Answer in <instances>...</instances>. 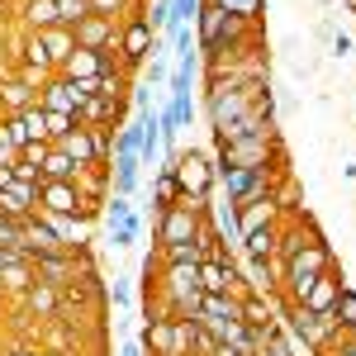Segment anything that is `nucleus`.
<instances>
[{
	"instance_id": "cd10ccee",
	"label": "nucleus",
	"mask_w": 356,
	"mask_h": 356,
	"mask_svg": "<svg viewBox=\"0 0 356 356\" xmlns=\"http://www.w3.org/2000/svg\"><path fill=\"white\" fill-rule=\"evenodd\" d=\"M90 15H100L110 24H124L129 15H138V0H90Z\"/></svg>"
},
{
	"instance_id": "1a4fd4ad",
	"label": "nucleus",
	"mask_w": 356,
	"mask_h": 356,
	"mask_svg": "<svg viewBox=\"0 0 356 356\" xmlns=\"http://www.w3.org/2000/svg\"><path fill=\"white\" fill-rule=\"evenodd\" d=\"M252 285L243 280V271H238V261L223 252V257H214V261H200V295H247Z\"/></svg>"
},
{
	"instance_id": "a19ab883",
	"label": "nucleus",
	"mask_w": 356,
	"mask_h": 356,
	"mask_svg": "<svg viewBox=\"0 0 356 356\" xmlns=\"http://www.w3.org/2000/svg\"><path fill=\"white\" fill-rule=\"evenodd\" d=\"M10 171H15V181H29V186H43V171H38L33 162H24V157H15V166H10Z\"/></svg>"
},
{
	"instance_id": "f03ea898",
	"label": "nucleus",
	"mask_w": 356,
	"mask_h": 356,
	"mask_svg": "<svg viewBox=\"0 0 356 356\" xmlns=\"http://www.w3.org/2000/svg\"><path fill=\"white\" fill-rule=\"evenodd\" d=\"M323 271H332V252L323 238H314V243H304L290 261H285V285H280V300L285 304H304L309 295V285L318 280Z\"/></svg>"
},
{
	"instance_id": "0eeeda50",
	"label": "nucleus",
	"mask_w": 356,
	"mask_h": 356,
	"mask_svg": "<svg viewBox=\"0 0 356 356\" xmlns=\"http://www.w3.org/2000/svg\"><path fill=\"white\" fill-rule=\"evenodd\" d=\"M191 332H195L191 318H181V323H171V318H152L147 332H143V352H152V356H186V352H191Z\"/></svg>"
},
{
	"instance_id": "8fccbe9b",
	"label": "nucleus",
	"mask_w": 356,
	"mask_h": 356,
	"mask_svg": "<svg viewBox=\"0 0 356 356\" xmlns=\"http://www.w3.org/2000/svg\"><path fill=\"white\" fill-rule=\"evenodd\" d=\"M119 356H147V352H143V342H129V347H124Z\"/></svg>"
},
{
	"instance_id": "ea45409f",
	"label": "nucleus",
	"mask_w": 356,
	"mask_h": 356,
	"mask_svg": "<svg viewBox=\"0 0 356 356\" xmlns=\"http://www.w3.org/2000/svg\"><path fill=\"white\" fill-rule=\"evenodd\" d=\"M0 356H43V347H38L33 337H10V342L0 347Z\"/></svg>"
},
{
	"instance_id": "e433bc0d",
	"label": "nucleus",
	"mask_w": 356,
	"mask_h": 356,
	"mask_svg": "<svg viewBox=\"0 0 356 356\" xmlns=\"http://www.w3.org/2000/svg\"><path fill=\"white\" fill-rule=\"evenodd\" d=\"M0 247H5V252H19V257H24V238H19V223L5 219V214H0Z\"/></svg>"
},
{
	"instance_id": "4be33fe9",
	"label": "nucleus",
	"mask_w": 356,
	"mask_h": 356,
	"mask_svg": "<svg viewBox=\"0 0 356 356\" xmlns=\"http://www.w3.org/2000/svg\"><path fill=\"white\" fill-rule=\"evenodd\" d=\"M275 243H280V223H266V228L247 233L238 247L247 252V261H271V257H275Z\"/></svg>"
},
{
	"instance_id": "7ed1b4c3",
	"label": "nucleus",
	"mask_w": 356,
	"mask_h": 356,
	"mask_svg": "<svg viewBox=\"0 0 356 356\" xmlns=\"http://www.w3.org/2000/svg\"><path fill=\"white\" fill-rule=\"evenodd\" d=\"M285 176H280V157L257 166H219V186L228 191V204H243V200H261L271 195Z\"/></svg>"
},
{
	"instance_id": "f8f14e48",
	"label": "nucleus",
	"mask_w": 356,
	"mask_h": 356,
	"mask_svg": "<svg viewBox=\"0 0 356 356\" xmlns=\"http://www.w3.org/2000/svg\"><path fill=\"white\" fill-rule=\"evenodd\" d=\"M219 166H257L275 157V134H247L233 138V143H219Z\"/></svg>"
},
{
	"instance_id": "c85d7f7f",
	"label": "nucleus",
	"mask_w": 356,
	"mask_h": 356,
	"mask_svg": "<svg viewBox=\"0 0 356 356\" xmlns=\"http://www.w3.org/2000/svg\"><path fill=\"white\" fill-rule=\"evenodd\" d=\"M332 318H337V328H342V332H352V337H356V290L342 285V295H337V304H332Z\"/></svg>"
},
{
	"instance_id": "c756f323",
	"label": "nucleus",
	"mask_w": 356,
	"mask_h": 356,
	"mask_svg": "<svg viewBox=\"0 0 356 356\" xmlns=\"http://www.w3.org/2000/svg\"><path fill=\"white\" fill-rule=\"evenodd\" d=\"M138 233H143L138 214H134V219H124V223H110V247H114V252H129V247L138 243Z\"/></svg>"
},
{
	"instance_id": "c03bdc74",
	"label": "nucleus",
	"mask_w": 356,
	"mask_h": 356,
	"mask_svg": "<svg viewBox=\"0 0 356 356\" xmlns=\"http://www.w3.org/2000/svg\"><path fill=\"white\" fill-rule=\"evenodd\" d=\"M323 356H356V337H352V332H342V337H337Z\"/></svg>"
},
{
	"instance_id": "7c9ffc66",
	"label": "nucleus",
	"mask_w": 356,
	"mask_h": 356,
	"mask_svg": "<svg viewBox=\"0 0 356 356\" xmlns=\"http://www.w3.org/2000/svg\"><path fill=\"white\" fill-rule=\"evenodd\" d=\"M19 119H24V134H29V143H48V110H43V105L24 110Z\"/></svg>"
},
{
	"instance_id": "49530a36",
	"label": "nucleus",
	"mask_w": 356,
	"mask_h": 356,
	"mask_svg": "<svg viewBox=\"0 0 356 356\" xmlns=\"http://www.w3.org/2000/svg\"><path fill=\"white\" fill-rule=\"evenodd\" d=\"M332 53L347 57V53H352V38H347V33H332Z\"/></svg>"
},
{
	"instance_id": "bb28decb",
	"label": "nucleus",
	"mask_w": 356,
	"mask_h": 356,
	"mask_svg": "<svg viewBox=\"0 0 356 356\" xmlns=\"http://www.w3.org/2000/svg\"><path fill=\"white\" fill-rule=\"evenodd\" d=\"M38 171H43V181H76V171H81V166L72 162L62 147H48V157H43Z\"/></svg>"
},
{
	"instance_id": "6ab92c4d",
	"label": "nucleus",
	"mask_w": 356,
	"mask_h": 356,
	"mask_svg": "<svg viewBox=\"0 0 356 356\" xmlns=\"http://www.w3.org/2000/svg\"><path fill=\"white\" fill-rule=\"evenodd\" d=\"M19 309H24L29 318H33V314H38V318H57V309H62V290L43 285V280H33L24 295H19Z\"/></svg>"
},
{
	"instance_id": "09e8293b",
	"label": "nucleus",
	"mask_w": 356,
	"mask_h": 356,
	"mask_svg": "<svg viewBox=\"0 0 356 356\" xmlns=\"http://www.w3.org/2000/svg\"><path fill=\"white\" fill-rule=\"evenodd\" d=\"M15 157H19V152H15V147H10V143L0 138V166H15Z\"/></svg>"
},
{
	"instance_id": "412c9836",
	"label": "nucleus",
	"mask_w": 356,
	"mask_h": 356,
	"mask_svg": "<svg viewBox=\"0 0 356 356\" xmlns=\"http://www.w3.org/2000/svg\"><path fill=\"white\" fill-rule=\"evenodd\" d=\"M38 43H43V57H48V67H53V72H62V62L76 53V33H72L67 24L43 29V33H38Z\"/></svg>"
},
{
	"instance_id": "39448f33",
	"label": "nucleus",
	"mask_w": 356,
	"mask_h": 356,
	"mask_svg": "<svg viewBox=\"0 0 356 356\" xmlns=\"http://www.w3.org/2000/svg\"><path fill=\"white\" fill-rule=\"evenodd\" d=\"M176 186H181V200H209L219 186V166L204 152H181L176 157Z\"/></svg>"
},
{
	"instance_id": "6e6552de",
	"label": "nucleus",
	"mask_w": 356,
	"mask_h": 356,
	"mask_svg": "<svg viewBox=\"0 0 356 356\" xmlns=\"http://www.w3.org/2000/svg\"><path fill=\"white\" fill-rule=\"evenodd\" d=\"M38 214H62V219H90V204L81 200L76 181H43V186H38Z\"/></svg>"
},
{
	"instance_id": "aec40b11",
	"label": "nucleus",
	"mask_w": 356,
	"mask_h": 356,
	"mask_svg": "<svg viewBox=\"0 0 356 356\" xmlns=\"http://www.w3.org/2000/svg\"><path fill=\"white\" fill-rule=\"evenodd\" d=\"M38 105V90L33 86H24L19 76H5L0 81V119H10V114H24Z\"/></svg>"
},
{
	"instance_id": "473e14b6",
	"label": "nucleus",
	"mask_w": 356,
	"mask_h": 356,
	"mask_svg": "<svg viewBox=\"0 0 356 356\" xmlns=\"http://www.w3.org/2000/svg\"><path fill=\"white\" fill-rule=\"evenodd\" d=\"M0 138L15 147V152H24L29 147V134H24V119L19 114H10V119H0Z\"/></svg>"
},
{
	"instance_id": "2f4dec72",
	"label": "nucleus",
	"mask_w": 356,
	"mask_h": 356,
	"mask_svg": "<svg viewBox=\"0 0 356 356\" xmlns=\"http://www.w3.org/2000/svg\"><path fill=\"white\" fill-rule=\"evenodd\" d=\"M53 5H57V19L67 29H76L86 15H90V0H53Z\"/></svg>"
},
{
	"instance_id": "dca6fc26",
	"label": "nucleus",
	"mask_w": 356,
	"mask_h": 356,
	"mask_svg": "<svg viewBox=\"0 0 356 356\" xmlns=\"http://www.w3.org/2000/svg\"><path fill=\"white\" fill-rule=\"evenodd\" d=\"M72 33H76V48H95V53H105V48H114V43H119V24L100 19V15H86Z\"/></svg>"
},
{
	"instance_id": "de8ad7c7",
	"label": "nucleus",
	"mask_w": 356,
	"mask_h": 356,
	"mask_svg": "<svg viewBox=\"0 0 356 356\" xmlns=\"http://www.w3.org/2000/svg\"><path fill=\"white\" fill-rule=\"evenodd\" d=\"M257 356H290V347H285V342L275 337V342H266V347H261V352H257Z\"/></svg>"
},
{
	"instance_id": "2eb2a0df",
	"label": "nucleus",
	"mask_w": 356,
	"mask_h": 356,
	"mask_svg": "<svg viewBox=\"0 0 356 356\" xmlns=\"http://www.w3.org/2000/svg\"><path fill=\"white\" fill-rule=\"evenodd\" d=\"M0 214L5 219H29V214H38V186H29V181H10L5 191H0Z\"/></svg>"
},
{
	"instance_id": "a211bd4d",
	"label": "nucleus",
	"mask_w": 356,
	"mask_h": 356,
	"mask_svg": "<svg viewBox=\"0 0 356 356\" xmlns=\"http://www.w3.org/2000/svg\"><path fill=\"white\" fill-rule=\"evenodd\" d=\"M337 295H342V275H337V266H332V271H323L318 280H314V285H309V295H304V309H309V314H332Z\"/></svg>"
},
{
	"instance_id": "4468645a",
	"label": "nucleus",
	"mask_w": 356,
	"mask_h": 356,
	"mask_svg": "<svg viewBox=\"0 0 356 356\" xmlns=\"http://www.w3.org/2000/svg\"><path fill=\"white\" fill-rule=\"evenodd\" d=\"M266 223H280V204H275V191H271V195H261V200H243V204H233V228H238V243H243L247 233L266 228Z\"/></svg>"
},
{
	"instance_id": "79ce46f5",
	"label": "nucleus",
	"mask_w": 356,
	"mask_h": 356,
	"mask_svg": "<svg viewBox=\"0 0 356 356\" xmlns=\"http://www.w3.org/2000/svg\"><path fill=\"white\" fill-rule=\"evenodd\" d=\"M143 72H147V81H152V86L171 81V72H166V62H162V57H147V62H143Z\"/></svg>"
},
{
	"instance_id": "864d4df0",
	"label": "nucleus",
	"mask_w": 356,
	"mask_h": 356,
	"mask_svg": "<svg viewBox=\"0 0 356 356\" xmlns=\"http://www.w3.org/2000/svg\"><path fill=\"white\" fill-rule=\"evenodd\" d=\"M86 356H100V352H86Z\"/></svg>"
},
{
	"instance_id": "9d476101",
	"label": "nucleus",
	"mask_w": 356,
	"mask_h": 356,
	"mask_svg": "<svg viewBox=\"0 0 356 356\" xmlns=\"http://www.w3.org/2000/svg\"><path fill=\"white\" fill-rule=\"evenodd\" d=\"M90 100V81H67V76H48L43 90H38V105L53 114H81V105Z\"/></svg>"
},
{
	"instance_id": "423d86ee",
	"label": "nucleus",
	"mask_w": 356,
	"mask_h": 356,
	"mask_svg": "<svg viewBox=\"0 0 356 356\" xmlns=\"http://www.w3.org/2000/svg\"><path fill=\"white\" fill-rule=\"evenodd\" d=\"M152 38H157V33L147 29L143 10H138V15H129V19L119 24V43H114V48H119V67H124L129 76H134V72H143V62H147V53H152Z\"/></svg>"
},
{
	"instance_id": "58836bf2",
	"label": "nucleus",
	"mask_w": 356,
	"mask_h": 356,
	"mask_svg": "<svg viewBox=\"0 0 356 356\" xmlns=\"http://www.w3.org/2000/svg\"><path fill=\"white\" fill-rule=\"evenodd\" d=\"M200 5H204V0H176V5H171V24H195V19H200Z\"/></svg>"
},
{
	"instance_id": "4c0bfd02",
	"label": "nucleus",
	"mask_w": 356,
	"mask_h": 356,
	"mask_svg": "<svg viewBox=\"0 0 356 356\" xmlns=\"http://www.w3.org/2000/svg\"><path fill=\"white\" fill-rule=\"evenodd\" d=\"M72 129H81L72 114H53V110H48V143H62V138L72 134Z\"/></svg>"
},
{
	"instance_id": "ddd939ff",
	"label": "nucleus",
	"mask_w": 356,
	"mask_h": 356,
	"mask_svg": "<svg viewBox=\"0 0 356 356\" xmlns=\"http://www.w3.org/2000/svg\"><path fill=\"white\" fill-rule=\"evenodd\" d=\"M110 67H119V48H105V53H95V48H76V53L62 62L57 76H67V81H95V76L110 72Z\"/></svg>"
},
{
	"instance_id": "37998d69",
	"label": "nucleus",
	"mask_w": 356,
	"mask_h": 356,
	"mask_svg": "<svg viewBox=\"0 0 356 356\" xmlns=\"http://www.w3.org/2000/svg\"><path fill=\"white\" fill-rule=\"evenodd\" d=\"M191 76H195V67H176L171 72V95H191Z\"/></svg>"
},
{
	"instance_id": "603ef678",
	"label": "nucleus",
	"mask_w": 356,
	"mask_h": 356,
	"mask_svg": "<svg viewBox=\"0 0 356 356\" xmlns=\"http://www.w3.org/2000/svg\"><path fill=\"white\" fill-rule=\"evenodd\" d=\"M43 356H86V352H43Z\"/></svg>"
},
{
	"instance_id": "f704fd0d",
	"label": "nucleus",
	"mask_w": 356,
	"mask_h": 356,
	"mask_svg": "<svg viewBox=\"0 0 356 356\" xmlns=\"http://www.w3.org/2000/svg\"><path fill=\"white\" fill-rule=\"evenodd\" d=\"M90 143H95V162L110 166V157H114V129H90Z\"/></svg>"
},
{
	"instance_id": "72a5a7b5",
	"label": "nucleus",
	"mask_w": 356,
	"mask_h": 356,
	"mask_svg": "<svg viewBox=\"0 0 356 356\" xmlns=\"http://www.w3.org/2000/svg\"><path fill=\"white\" fill-rule=\"evenodd\" d=\"M171 5H176V0H152V10H143V19H147L152 33H162V29L171 24Z\"/></svg>"
},
{
	"instance_id": "a18cd8bd",
	"label": "nucleus",
	"mask_w": 356,
	"mask_h": 356,
	"mask_svg": "<svg viewBox=\"0 0 356 356\" xmlns=\"http://www.w3.org/2000/svg\"><path fill=\"white\" fill-rule=\"evenodd\" d=\"M48 147H53V143H29V147L19 152V157H24V162H33V166H43V157H48Z\"/></svg>"
},
{
	"instance_id": "3c124183",
	"label": "nucleus",
	"mask_w": 356,
	"mask_h": 356,
	"mask_svg": "<svg viewBox=\"0 0 356 356\" xmlns=\"http://www.w3.org/2000/svg\"><path fill=\"white\" fill-rule=\"evenodd\" d=\"M15 257H19V252H5V247H0V271H5V266H10Z\"/></svg>"
},
{
	"instance_id": "c9c22d12",
	"label": "nucleus",
	"mask_w": 356,
	"mask_h": 356,
	"mask_svg": "<svg viewBox=\"0 0 356 356\" xmlns=\"http://www.w3.org/2000/svg\"><path fill=\"white\" fill-rule=\"evenodd\" d=\"M204 5H219V10L243 15V19H257V15H261V0H204Z\"/></svg>"
},
{
	"instance_id": "393cba45",
	"label": "nucleus",
	"mask_w": 356,
	"mask_h": 356,
	"mask_svg": "<svg viewBox=\"0 0 356 356\" xmlns=\"http://www.w3.org/2000/svg\"><path fill=\"white\" fill-rule=\"evenodd\" d=\"M275 318H280V314H275V304L266 300V295H252V290L243 295V323L247 328H266Z\"/></svg>"
},
{
	"instance_id": "9b49d317",
	"label": "nucleus",
	"mask_w": 356,
	"mask_h": 356,
	"mask_svg": "<svg viewBox=\"0 0 356 356\" xmlns=\"http://www.w3.org/2000/svg\"><path fill=\"white\" fill-rule=\"evenodd\" d=\"M209 219V214H195L186 204H171L157 214V247H186L195 243V233H200V223Z\"/></svg>"
},
{
	"instance_id": "f257e3e1",
	"label": "nucleus",
	"mask_w": 356,
	"mask_h": 356,
	"mask_svg": "<svg viewBox=\"0 0 356 356\" xmlns=\"http://www.w3.org/2000/svg\"><path fill=\"white\" fill-rule=\"evenodd\" d=\"M195 43L200 53L209 57H238L257 48V19H243V15H228L219 5H200V19H195Z\"/></svg>"
},
{
	"instance_id": "b1692460",
	"label": "nucleus",
	"mask_w": 356,
	"mask_h": 356,
	"mask_svg": "<svg viewBox=\"0 0 356 356\" xmlns=\"http://www.w3.org/2000/svg\"><path fill=\"white\" fill-rule=\"evenodd\" d=\"M33 280H38V275H33V261H29V257H15V261L0 271V295H24Z\"/></svg>"
},
{
	"instance_id": "20e7f679",
	"label": "nucleus",
	"mask_w": 356,
	"mask_h": 356,
	"mask_svg": "<svg viewBox=\"0 0 356 356\" xmlns=\"http://www.w3.org/2000/svg\"><path fill=\"white\" fill-rule=\"evenodd\" d=\"M285 318H290V332L300 337L309 352H318V356L342 337V328H337V318H332V314H309L304 304H290V309H285Z\"/></svg>"
},
{
	"instance_id": "5701e85b",
	"label": "nucleus",
	"mask_w": 356,
	"mask_h": 356,
	"mask_svg": "<svg viewBox=\"0 0 356 356\" xmlns=\"http://www.w3.org/2000/svg\"><path fill=\"white\" fill-rule=\"evenodd\" d=\"M53 147H62V152H67V157H72V162L81 166H100L95 162V143H90V129H72V134L62 138V143H53Z\"/></svg>"
},
{
	"instance_id": "f3484780",
	"label": "nucleus",
	"mask_w": 356,
	"mask_h": 356,
	"mask_svg": "<svg viewBox=\"0 0 356 356\" xmlns=\"http://www.w3.org/2000/svg\"><path fill=\"white\" fill-rule=\"evenodd\" d=\"M76 124L81 129H119L124 124V100H100V95H90L76 114Z\"/></svg>"
},
{
	"instance_id": "a878e982",
	"label": "nucleus",
	"mask_w": 356,
	"mask_h": 356,
	"mask_svg": "<svg viewBox=\"0 0 356 356\" xmlns=\"http://www.w3.org/2000/svg\"><path fill=\"white\" fill-rule=\"evenodd\" d=\"M24 24H29V33L57 29V24H62V19H57V5H53V0H24Z\"/></svg>"
}]
</instances>
